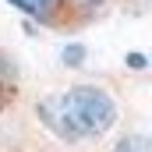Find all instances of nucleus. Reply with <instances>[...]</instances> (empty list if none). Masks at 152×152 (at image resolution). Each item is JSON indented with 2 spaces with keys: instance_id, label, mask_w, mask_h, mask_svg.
Listing matches in <instances>:
<instances>
[{
  "instance_id": "nucleus-4",
  "label": "nucleus",
  "mask_w": 152,
  "mask_h": 152,
  "mask_svg": "<svg viewBox=\"0 0 152 152\" xmlns=\"http://www.w3.org/2000/svg\"><path fill=\"white\" fill-rule=\"evenodd\" d=\"M60 57H64L67 67H81V64H85V46H81V42H71V46H64Z\"/></svg>"
},
{
  "instance_id": "nucleus-5",
  "label": "nucleus",
  "mask_w": 152,
  "mask_h": 152,
  "mask_svg": "<svg viewBox=\"0 0 152 152\" xmlns=\"http://www.w3.org/2000/svg\"><path fill=\"white\" fill-rule=\"evenodd\" d=\"M149 60L142 57V53H127V67H145Z\"/></svg>"
},
{
  "instance_id": "nucleus-7",
  "label": "nucleus",
  "mask_w": 152,
  "mask_h": 152,
  "mask_svg": "<svg viewBox=\"0 0 152 152\" xmlns=\"http://www.w3.org/2000/svg\"><path fill=\"white\" fill-rule=\"evenodd\" d=\"M85 4H99V0H85Z\"/></svg>"
},
{
  "instance_id": "nucleus-2",
  "label": "nucleus",
  "mask_w": 152,
  "mask_h": 152,
  "mask_svg": "<svg viewBox=\"0 0 152 152\" xmlns=\"http://www.w3.org/2000/svg\"><path fill=\"white\" fill-rule=\"evenodd\" d=\"M18 11H25V14H32V18H50L53 11H57V4L60 0H11Z\"/></svg>"
},
{
  "instance_id": "nucleus-1",
  "label": "nucleus",
  "mask_w": 152,
  "mask_h": 152,
  "mask_svg": "<svg viewBox=\"0 0 152 152\" xmlns=\"http://www.w3.org/2000/svg\"><path fill=\"white\" fill-rule=\"evenodd\" d=\"M39 117L53 134L67 142L99 138L117 124V103L99 85H75L60 96H46L39 103Z\"/></svg>"
},
{
  "instance_id": "nucleus-3",
  "label": "nucleus",
  "mask_w": 152,
  "mask_h": 152,
  "mask_svg": "<svg viewBox=\"0 0 152 152\" xmlns=\"http://www.w3.org/2000/svg\"><path fill=\"white\" fill-rule=\"evenodd\" d=\"M113 152H152V145L145 138H134V134H127V138H120L113 145Z\"/></svg>"
},
{
  "instance_id": "nucleus-6",
  "label": "nucleus",
  "mask_w": 152,
  "mask_h": 152,
  "mask_svg": "<svg viewBox=\"0 0 152 152\" xmlns=\"http://www.w3.org/2000/svg\"><path fill=\"white\" fill-rule=\"evenodd\" d=\"M4 103H7V88L0 85V110H4Z\"/></svg>"
}]
</instances>
